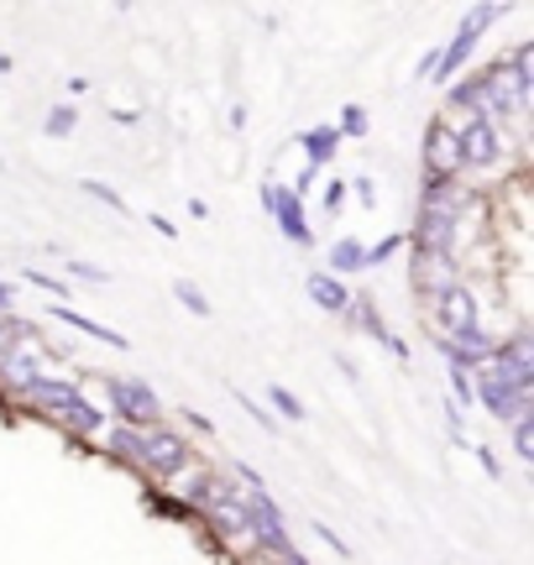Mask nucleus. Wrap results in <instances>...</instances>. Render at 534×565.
Returning <instances> with one entry per match:
<instances>
[{
    "label": "nucleus",
    "instance_id": "obj_1",
    "mask_svg": "<svg viewBox=\"0 0 534 565\" xmlns=\"http://www.w3.org/2000/svg\"><path fill=\"white\" fill-rule=\"evenodd\" d=\"M534 47L530 42H519L514 53L493 68H482V116L488 121H524V110H530V79H534Z\"/></svg>",
    "mask_w": 534,
    "mask_h": 565
},
{
    "label": "nucleus",
    "instance_id": "obj_2",
    "mask_svg": "<svg viewBox=\"0 0 534 565\" xmlns=\"http://www.w3.org/2000/svg\"><path fill=\"white\" fill-rule=\"evenodd\" d=\"M509 17V6H472L467 17H461V26H456V38L440 47V58H435V74H430V84H446L451 89L461 74H467V58L477 53V42H482V32L493 26V21H503Z\"/></svg>",
    "mask_w": 534,
    "mask_h": 565
},
{
    "label": "nucleus",
    "instance_id": "obj_3",
    "mask_svg": "<svg viewBox=\"0 0 534 565\" xmlns=\"http://www.w3.org/2000/svg\"><path fill=\"white\" fill-rule=\"evenodd\" d=\"M105 414L110 424H126V429H152L163 424V398L158 387L142 383V377H105Z\"/></svg>",
    "mask_w": 534,
    "mask_h": 565
},
{
    "label": "nucleus",
    "instance_id": "obj_4",
    "mask_svg": "<svg viewBox=\"0 0 534 565\" xmlns=\"http://www.w3.org/2000/svg\"><path fill=\"white\" fill-rule=\"evenodd\" d=\"M456 141H461V168L467 173H498L503 158H509V137L488 116H467V126H456Z\"/></svg>",
    "mask_w": 534,
    "mask_h": 565
},
{
    "label": "nucleus",
    "instance_id": "obj_5",
    "mask_svg": "<svg viewBox=\"0 0 534 565\" xmlns=\"http://www.w3.org/2000/svg\"><path fill=\"white\" fill-rule=\"evenodd\" d=\"M425 309H430L435 335H467V330H477V324H482V303H477L472 282H451V288L430 294V299H425Z\"/></svg>",
    "mask_w": 534,
    "mask_h": 565
},
{
    "label": "nucleus",
    "instance_id": "obj_6",
    "mask_svg": "<svg viewBox=\"0 0 534 565\" xmlns=\"http://www.w3.org/2000/svg\"><path fill=\"white\" fill-rule=\"evenodd\" d=\"M189 461H194V445H189L179 429H168V424L142 429V471L147 477L168 482V477H173V471H184Z\"/></svg>",
    "mask_w": 534,
    "mask_h": 565
},
{
    "label": "nucleus",
    "instance_id": "obj_7",
    "mask_svg": "<svg viewBox=\"0 0 534 565\" xmlns=\"http://www.w3.org/2000/svg\"><path fill=\"white\" fill-rule=\"evenodd\" d=\"M482 366H488V372H498V377L514 387V393H530V398H534V335L524 330V324H519L509 341H498V351Z\"/></svg>",
    "mask_w": 534,
    "mask_h": 565
},
{
    "label": "nucleus",
    "instance_id": "obj_8",
    "mask_svg": "<svg viewBox=\"0 0 534 565\" xmlns=\"http://www.w3.org/2000/svg\"><path fill=\"white\" fill-rule=\"evenodd\" d=\"M263 210L273 215V225H278V231H284L293 246H314V225H309L305 200H299L293 189H284V183L267 179L263 183Z\"/></svg>",
    "mask_w": 534,
    "mask_h": 565
},
{
    "label": "nucleus",
    "instance_id": "obj_9",
    "mask_svg": "<svg viewBox=\"0 0 534 565\" xmlns=\"http://www.w3.org/2000/svg\"><path fill=\"white\" fill-rule=\"evenodd\" d=\"M435 351L446 356V372L472 377L477 366H482L498 351V335L488 330V324H477V330H467V335H435Z\"/></svg>",
    "mask_w": 534,
    "mask_h": 565
},
{
    "label": "nucleus",
    "instance_id": "obj_10",
    "mask_svg": "<svg viewBox=\"0 0 534 565\" xmlns=\"http://www.w3.org/2000/svg\"><path fill=\"white\" fill-rule=\"evenodd\" d=\"M461 141H456L451 116H435L425 131V179H461Z\"/></svg>",
    "mask_w": 534,
    "mask_h": 565
},
{
    "label": "nucleus",
    "instance_id": "obj_11",
    "mask_svg": "<svg viewBox=\"0 0 534 565\" xmlns=\"http://www.w3.org/2000/svg\"><path fill=\"white\" fill-rule=\"evenodd\" d=\"M17 398H21L26 408L47 414V419H63V414L79 404L84 393H79V383H74V377H47V372H42V377H32V383L21 387Z\"/></svg>",
    "mask_w": 534,
    "mask_h": 565
},
{
    "label": "nucleus",
    "instance_id": "obj_12",
    "mask_svg": "<svg viewBox=\"0 0 534 565\" xmlns=\"http://www.w3.org/2000/svg\"><path fill=\"white\" fill-rule=\"evenodd\" d=\"M42 362H53V351H47L38 335H26L21 345H11V351L0 356V383L11 387V393H21L32 377H42Z\"/></svg>",
    "mask_w": 534,
    "mask_h": 565
},
{
    "label": "nucleus",
    "instance_id": "obj_13",
    "mask_svg": "<svg viewBox=\"0 0 534 565\" xmlns=\"http://www.w3.org/2000/svg\"><path fill=\"white\" fill-rule=\"evenodd\" d=\"M461 282V263L456 257H430V252H414V288H419V299H430L440 288H451Z\"/></svg>",
    "mask_w": 534,
    "mask_h": 565
},
{
    "label": "nucleus",
    "instance_id": "obj_14",
    "mask_svg": "<svg viewBox=\"0 0 534 565\" xmlns=\"http://www.w3.org/2000/svg\"><path fill=\"white\" fill-rule=\"evenodd\" d=\"M47 315H53V320H63V324H68V330H79V335H89V341L116 345V351H131V341H126L121 330H110V324H100V320H89V315H79L74 303H53Z\"/></svg>",
    "mask_w": 534,
    "mask_h": 565
},
{
    "label": "nucleus",
    "instance_id": "obj_15",
    "mask_svg": "<svg viewBox=\"0 0 534 565\" xmlns=\"http://www.w3.org/2000/svg\"><path fill=\"white\" fill-rule=\"evenodd\" d=\"M325 267H330V278H356V273H367V242H362V236L330 242Z\"/></svg>",
    "mask_w": 534,
    "mask_h": 565
},
{
    "label": "nucleus",
    "instance_id": "obj_16",
    "mask_svg": "<svg viewBox=\"0 0 534 565\" xmlns=\"http://www.w3.org/2000/svg\"><path fill=\"white\" fill-rule=\"evenodd\" d=\"M305 294L320 303L325 315H346V309H351V288L341 278H330V273H309V278H305Z\"/></svg>",
    "mask_w": 534,
    "mask_h": 565
},
{
    "label": "nucleus",
    "instance_id": "obj_17",
    "mask_svg": "<svg viewBox=\"0 0 534 565\" xmlns=\"http://www.w3.org/2000/svg\"><path fill=\"white\" fill-rule=\"evenodd\" d=\"M299 147H305V168H309V173H320V168L335 158L341 137H335V126H330V121H320V126H309L305 137H299Z\"/></svg>",
    "mask_w": 534,
    "mask_h": 565
},
{
    "label": "nucleus",
    "instance_id": "obj_18",
    "mask_svg": "<svg viewBox=\"0 0 534 565\" xmlns=\"http://www.w3.org/2000/svg\"><path fill=\"white\" fill-rule=\"evenodd\" d=\"M105 450L110 461H126L142 471V429H126V424H105Z\"/></svg>",
    "mask_w": 534,
    "mask_h": 565
},
{
    "label": "nucleus",
    "instance_id": "obj_19",
    "mask_svg": "<svg viewBox=\"0 0 534 565\" xmlns=\"http://www.w3.org/2000/svg\"><path fill=\"white\" fill-rule=\"evenodd\" d=\"M63 429H74V435H79V440H95V435H105V424H110V414H105L100 404H89V398H79V404L68 408V414H63Z\"/></svg>",
    "mask_w": 534,
    "mask_h": 565
},
{
    "label": "nucleus",
    "instance_id": "obj_20",
    "mask_svg": "<svg viewBox=\"0 0 534 565\" xmlns=\"http://www.w3.org/2000/svg\"><path fill=\"white\" fill-rule=\"evenodd\" d=\"M346 315H351V324H356V330H367L372 341H383V345H388L393 330H388V320H383V309H377V299H372V294H356Z\"/></svg>",
    "mask_w": 534,
    "mask_h": 565
},
{
    "label": "nucleus",
    "instance_id": "obj_21",
    "mask_svg": "<svg viewBox=\"0 0 534 565\" xmlns=\"http://www.w3.org/2000/svg\"><path fill=\"white\" fill-rule=\"evenodd\" d=\"M267 404H273V414H284L288 424H305V419H309V408L299 404V393H288L284 383H273V387H267Z\"/></svg>",
    "mask_w": 534,
    "mask_h": 565
},
{
    "label": "nucleus",
    "instance_id": "obj_22",
    "mask_svg": "<svg viewBox=\"0 0 534 565\" xmlns=\"http://www.w3.org/2000/svg\"><path fill=\"white\" fill-rule=\"evenodd\" d=\"M372 131V116L362 105H341V121H335V137L341 141H362Z\"/></svg>",
    "mask_w": 534,
    "mask_h": 565
},
{
    "label": "nucleus",
    "instance_id": "obj_23",
    "mask_svg": "<svg viewBox=\"0 0 534 565\" xmlns=\"http://www.w3.org/2000/svg\"><path fill=\"white\" fill-rule=\"evenodd\" d=\"M42 131H47L53 141L74 137V131H79V110H74V105H53V110L42 116Z\"/></svg>",
    "mask_w": 534,
    "mask_h": 565
},
{
    "label": "nucleus",
    "instance_id": "obj_24",
    "mask_svg": "<svg viewBox=\"0 0 534 565\" xmlns=\"http://www.w3.org/2000/svg\"><path fill=\"white\" fill-rule=\"evenodd\" d=\"M173 299L184 303L194 320H210V315H215V309H210V299H205V294H200V288H194L189 278H173Z\"/></svg>",
    "mask_w": 534,
    "mask_h": 565
},
{
    "label": "nucleus",
    "instance_id": "obj_25",
    "mask_svg": "<svg viewBox=\"0 0 534 565\" xmlns=\"http://www.w3.org/2000/svg\"><path fill=\"white\" fill-rule=\"evenodd\" d=\"M26 335H38V330H32V320H21L17 309H11V315H0V356H6L11 345H21Z\"/></svg>",
    "mask_w": 534,
    "mask_h": 565
},
{
    "label": "nucleus",
    "instance_id": "obj_26",
    "mask_svg": "<svg viewBox=\"0 0 534 565\" xmlns=\"http://www.w3.org/2000/svg\"><path fill=\"white\" fill-rule=\"evenodd\" d=\"M79 194H89L95 204H105V210H116V215H126V200L110 189L105 179H79Z\"/></svg>",
    "mask_w": 534,
    "mask_h": 565
},
{
    "label": "nucleus",
    "instance_id": "obj_27",
    "mask_svg": "<svg viewBox=\"0 0 534 565\" xmlns=\"http://www.w3.org/2000/svg\"><path fill=\"white\" fill-rule=\"evenodd\" d=\"M509 429H514V456H519V461H534V414L514 419Z\"/></svg>",
    "mask_w": 534,
    "mask_h": 565
},
{
    "label": "nucleus",
    "instance_id": "obj_28",
    "mask_svg": "<svg viewBox=\"0 0 534 565\" xmlns=\"http://www.w3.org/2000/svg\"><path fill=\"white\" fill-rule=\"evenodd\" d=\"M409 246V231H393V236H383L377 246H367V267H377V263H388L393 252H404Z\"/></svg>",
    "mask_w": 534,
    "mask_h": 565
},
{
    "label": "nucleus",
    "instance_id": "obj_29",
    "mask_svg": "<svg viewBox=\"0 0 534 565\" xmlns=\"http://www.w3.org/2000/svg\"><path fill=\"white\" fill-rule=\"evenodd\" d=\"M68 278H79V282H110V273H105L100 263H89V257H68Z\"/></svg>",
    "mask_w": 534,
    "mask_h": 565
},
{
    "label": "nucleus",
    "instance_id": "obj_30",
    "mask_svg": "<svg viewBox=\"0 0 534 565\" xmlns=\"http://www.w3.org/2000/svg\"><path fill=\"white\" fill-rule=\"evenodd\" d=\"M346 194L362 204V210H372V204H377V179H372V173H362L356 183H346Z\"/></svg>",
    "mask_w": 534,
    "mask_h": 565
},
{
    "label": "nucleus",
    "instance_id": "obj_31",
    "mask_svg": "<svg viewBox=\"0 0 534 565\" xmlns=\"http://www.w3.org/2000/svg\"><path fill=\"white\" fill-rule=\"evenodd\" d=\"M320 204H325V215H341V204H346V179H325Z\"/></svg>",
    "mask_w": 534,
    "mask_h": 565
},
{
    "label": "nucleus",
    "instance_id": "obj_32",
    "mask_svg": "<svg viewBox=\"0 0 534 565\" xmlns=\"http://www.w3.org/2000/svg\"><path fill=\"white\" fill-rule=\"evenodd\" d=\"M231 393H236V404L247 408V414H252V419H257V424H263V429H278V419H273V414H267L263 404H252V398H247V393H242V387H231Z\"/></svg>",
    "mask_w": 534,
    "mask_h": 565
},
{
    "label": "nucleus",
    "instance_id": "obj_33",
    "mask_svg": "<svg viewBox=\"0 0 534 565\" xmlns=\"http://www.w3.org/2000/svg\"><path fill=\"white\" fill-rule=\"evenodd\" d=\"M26 282H32V288H42V294H53V299H63V294H68V282L47 278V273H26Z\"/></svg>",
    "mask_w": 534,
    "mask_h": 565
},
{
    "label": "nucleus",
    "instance_id": "obj_34",
    "mask_svg": "<svg viewBox=\"0 0 534 565\" xmlns=\"http://www.w3.org/2000/svg\"><path fill=\"white\" fill-rule=\"evenodd\" d=\"M472 456H477V461H482V471H488L493 482H498V477H503V461H498V456H493V450H488V445H472Z\"/></svg>",
    "mask_w": 534,
    "mask_h": 565
},
{
    "label": "nucleus",
    "instance_id": "obj_35",
    "mask_svg": "<svg viewBox=\"0 0 534 565\" xmlns=\"http://www.w3.org/2000/svg\"><path fill=\"white\" fill-rule=\"evenodd\" d=\"M314 534H320V540H325L330 550H335V555H351V545L346 540H341V534H335V529H325V524H314Z\"/></svg>",
    "mask_w": 534,
    "mask_h": 565
},
{
    "label": "nucleus",
    "instance_id": "obj_36",
    "mask_svg": "<svg viewBox=\"0 0 534 565\" xmlns=\"http://www.w3.org/2000/svg\"><path fill=\"white\" fill-rule=\"evenodd\" d=\"M152 231H158V236H168V242H173V236H179V231H173V221H163V215H158V210H152Z\"/></svg>",
    "mask_w": 534,
    "mask_h": 565
},
{
    "label": "nucleus",
    "instance_id": "obj_37",
    "mask_svg": "<svg viewBox=\"0 0 534 565\" xmlns=\"http://www.w3.org/2000/svg\"><path fill=\"white\" fill-rule=\"evenodd\" d=\"M184 419H189V429H200V435H215V424H210L205 414H184Z\"/></svg>",
    "mask_w": 534,
    "mask_h": 565
},
{
    "label": "nucleus",
    "instance_id": "obj_38",
    "mask_svg": "<svg viewBox=\"0 0 534 565\" xmlns=\"http://www.w3.org/2000/svg\"><path fill=\"white\" fill-rule=\"evenodd\" d=\"M231 131H247V105H231Z\"/></svg>",
    "mask_w": 534,
    "mask_h": 565
},
{
    "label": "nucleus",
    "instance_id": "obj_39",
    "mask_svg": "<svg viewBox=\"0 0 534 565\" xmlns=\"http://www.w3.org/2000/svg\"><path fill=\"white\" fill-rule=\"evenodd\" d=\"M11 299H17V288H11V282H0V315H11Z\"/></svg>",
    "mask_w": 534,
    "mask_h": 565
},
{
    "label": "nucleus",
    "instance_id": "obj_40",
    "mask_svg": "<svg viewBox=\"0 0 534 565\" xmlns=\"http://www.w3.org/2000/svg\"><path fill=\"white\" fill-rule=\"evenodd\" d=\"M11 68H17V63H11V53H0V74H11Z\"/></svg>",
    "mask_w": 534,
    "mask_h": 565
}]
</instances>
